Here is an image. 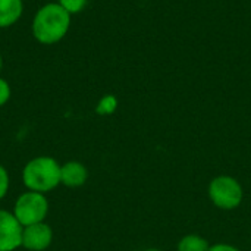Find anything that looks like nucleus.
Masks as SVG:
<instances>
[{
	"label": "nucleus",
	"instance_id": "obj_1",
	"mask_svg": "<svg viewBox=\"0 0 251 251\" xmlns=\"http://www.w3.org/2000/svg\"><path fill=\"white\" fill-rule=\"evenodd\" d=\"M71 15L59 3H47L38 9L32 21L34 38L46 46L59 43L69 31Z\"/></svg>",
	"mask_w": 251,
	"mask_h": 251
},
{
	"label": "nucleus",
	"instance_id": "obj_2",
	"mask_svg": "<svg viewBox=\"0 0 251 251\" xmlns=\"http://www.w3.org/2000/svg\"><path fill=\"white\" fill-rule=\"evenodd\" d=\"M22 181L28 191L46 194L60 184V165L50 156H38L22 169Z\"/></svg>",
	"mask_w": 251,
	"mask_h": 251
},
{
	"label": "nucleus",
	"instance_id": "obj_3",
	"mask_svg": "<svg viewBox=\"0 0 251 251\" xmlns=\"http://www.w3.org/2000/svg\"><path fill=\"white\" fill-rule=\"evenodd\" d=\"M209 199L221 210H235L241 206L244 190L240 181L231 175L215 176L207 188Z\"/></svg>",
	"mask_w": 251,
	"mask_h": 251
},
{
	"label": "nucleus",
	"instance_id": "obj_4",
	"mask_svg": "<svg viewBox=\"0 0 251 251\" xmlns=\"http://www.w3.org/2000/svg\"><path fill=\"white\" fill-rule=\"evenodd\" d=\"M12 213L22 226L44 222L49 213V201L46 199V194L35 191L22 193L16 199Z\"/></svg>",
	"mask_w": 251,
	"mask_h": 251
},
{
	"label": "nucleus",
	"instance_id": "obj_5",
	"mask_svg": "<svg viewBox=\"0 0 251 251\" xmlns=\"http://www.w3.org/2000/svg\"><path fill=\"white\" fill-rule=\"evenodd\" d=\"M24 226L12 212L0 209V251H15L22 244Z\"/></svg>",
	"mask_w": 251,
	"mask_h": 251
},
{
	"label": "nucleus",
	"instance_id": "obj_6",
	"mask_svg": "<svg viewBox=\"0 0 251 251\" xmlns=\"http://www.w3.org/2000/svg\"><path fill=\"white\" fill-rule=\"evenodd\" d=\"M51 241H53V231L44 222L24 226V229H22L21 247H24L25 250L44 251L50 247Z\"/></svg>",
	"mask_w": 251,
	"mask_h": 251
},
{
	"label": "nucleus",
	"instance_id": "obj_7",
	"mask_svg": "<svg viewBox=\"0 0 251 251\" xmlns=\"http://www.w3.org/2000/svg\"><path fill=\"white\" fill-rule=\"evenodd\" d=\"M88 179V169L84 163L71 160L60 165V184L68 188L82 187Z\"/></svg>",
	"mask_w": 251,
	"mask_h": 251
},
{
	"label": "nucleus",
	"instance_id": "obj_8",
	"mask_svg": "<svg viewBox=\"0 0 251 251\" xmlns=\"http://www.w3.org/2000/svg\"><path fill=\"white\" fill-rule=\"evenodd\" d=\"M22 0H0V28L12 26L22 16Z\"/></svg>",
	"mask_w": 251,
	"mask_h": 251
},
{
	"label": "nucleus",
	"instance_id": "obj_9",
	"mask_svg": "<svg viewBox=\"0 0 251 251\" xmlns=\"http://www.w3.org/2000/svg\"><path fill=\"white\" fill-rule=\"evenodd\" d=\"M209 247L210 244L204 237L199 234H188L178 241L176 251H207Z\"/></svg>",
	"mask_w": 251,
	"mask_h": 251
},
{
	"label": "nucleus",
	"instance_id": "obj_10",
	"mask_svg": "<svg viewBox=\"0 0 251 251\" xmlns=\"http://www.w3.org/2000/svg\"><path fill=\"white\" fill-rule=\"evenodd\" d=\"M118 107V100L115 96H104L101 97V100L99 101L96 112L99 115H112Z\"/></svg>",
	"mask_w": 251,
	"mask_h": 251
},
{
	"label": "nucleus",
	"instance_id": "obj_11",
	"mask_svg": "<svg viewBox=\"0 0 251 251\" xmlns=\"http://www.w3.org/2000/svg\"><path fill=\"white\" fill-rule=\"evenodd\" d=\"M87 1L88 0H59L57 3L69 15H74V13H79L81 10H84V7L87 6Z\"/></svg>",
	"mask_w": 251,
	"mask_h": 251
},
{
	"label": "nucleus",
	"instance_id": "obj_12",
	"mask_svg": "<svg viewBox=\"0 0 251 251\" xmlns=\"http://www.w3.org/2000/svg\"><path fill=\"white\" fill-rule=\"evenodd\" d=\"M9 185H10V179H9V174L6 171V168L3 165H0V200H3L9 191Z\"/></svg>",
	"mask_w": 251,
	"mask_h": 251
},
{
	"label": "nucleus",
	"instance_id": "obj_13",
	"mask_svg": "<svg viewBox=\"0 0 251 251\" xmlns=\"http://www.w3.org/2000/svg\"><path fill=\"white\" fill-rule=\"evenodd\" d=\"M10 94H12V91H10V85L7 84V81H6V79L0 78V107H1V106H4V104L9 101Z\"/></svg>",
	"mask_w": 251,
	"mask_h": 251
},
{
	"label": "nucleus",
	"instance_id": "obj_14",
	"mask_svg": "<svg viewBox=\"0 0 251 251\" xmlns=\"http://www.w3.org/2000/svg\"><path fill=\"white\" fill-rule=\"evenodd\" d=\"M207 251H241L240 249H237L232 244H226V243H219V244H213L209 247Z\"/></svg>",
	"mask_w": 251,
	"mask_h": 251
},
{
	"label": "nucleus",
	"instance_id": "obj_15",
	"mask_svg": "<svg viewBox=\"0 0 251 251\" xmlns=\"http://www.w3.org/2000/svg\"><path fill=\"white\" fill-rule=\"evenodd\" d=\"M144 251H162L160 249H147V250H144Z\"/></svg>",
	"mask_w": 251,
	"mask_h": 251
},
{
	"label": "nucleus",
	"instance_id": "obj_16",
	"mask_svg": "<svg viewBox=\"0 0 251 251\" xmlns=\"http://www.w3.org/2000/svg\"><path fill=\"white\" fill-rule=\"evenodd\" d=\"M1 66H3V59H1V54H0V71H1Z\"/></svg>",
	"mask_w": 251,
	"mask_h": 251
}]
</instances>
